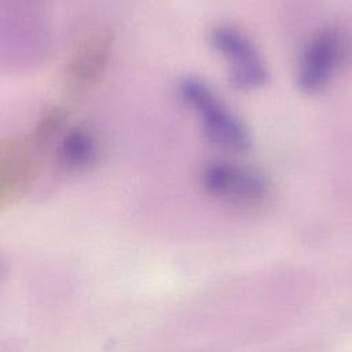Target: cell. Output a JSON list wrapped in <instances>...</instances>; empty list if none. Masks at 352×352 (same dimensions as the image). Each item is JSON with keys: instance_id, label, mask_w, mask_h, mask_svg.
Instances as JSON below:
<instances>
[{"instance_id": "cell-1", "label": "cell", "mask_w": 352, "mask_h": 352, "mask_svg": "<svg viewBox=\"0 0 352 352\" xmlns=\"http://www.w3.org/2000/svg\"><path fill=\"white\" fill-rule=\"evenodd\" d=\"M182 100L201 117L206 138L219 148L230 153H246L252 140L248 129L212 88L199 78H184L177 87Z\"/></svg>"}, {"instance_id": "cell-2", "label": "cell", "mask_w": 352, "mask_h": 352, "mask_svg": "<svg viewBox=\"0 0 352 352\" xmlns=\"http://www.w3.org/2000/svg\"><path fill=\"white\" fill-rule=\"evenodd\" d=\"M201 184L208 195L239 208H256L270 192L268 180L260 170L224 160L204 166Z\"/></svg>"}, {"instance_id": "cell-3", "label": "cell", "mask_w": 352, "mask_h": 352, "mask_svg": "<svg viewBox=\"0 0 352 352\" xmlns=\"http://www.w3.org/2000/svg\"><path fill=\"white\" fill-rule=\"evenodd\" d=\"M209 41L226 59L228 78L235 89L252 91L267 84V66L253 41L242 30L231 25H219L210 30Z\"/></svg>"}, {"instance_id": "cell-4", "label": "cell", "mask_w": 352, "mask_h": 352, "mask_svg": "<svg viewBox=\"0 0 352 352\" xmlns=\"http://www.w3.org/2000/svg\"><path fill=\"white\" fill-rule=\"evenodd\" d=\"M47 150L32 136L8 138L0 147V206L6 208L22 198L41 169Z\"/></svg>"}, {"instance_id": "cell-5", "label": "cell", "mask_w": 352, "mask_h": 352, "mask_svg": "<svg viewBox=\"0 0 352 352\" xmlns=\"http://www.w3.org/2000/svg\"><path fill=\"white\" fill-rule=\"evenodd\" d=\"M3 45L43 50L50 34L47 0H0Z\"/></svg>"}, {"instance_id": "cell-6", "label": "cell", "mask_w": 352, "mask_h": 352, "mask_svg": "<svg viewBox=\"0 0 352 352\" xmlns=\"http://www.w3.org/2000/svg\"><path fill=\"white\" fill-rule=\"evenodd\" d=\"M113 40L109 29H96L77 43L63 74L70 94H84L98 84L110 60Z\"/></svg>"}, {"instance_id": "cell-7", "label": "cell", "mask_w": 352, "mask_h": 352, "mask_svg": "<svg viewBox=\"0 0 352 352\" xmlns=\"http://www.w3.org/2000/svg\"><path fill=\"white\" fill-rule=\"evenodd\" d=\"M341 54V40L334 30L315 34L304 47L298 60L297 84L300 89L307 94L323 89L331 80Z\"/></svg>"}, {"instance_id": "cell-8", "label": "cell", "mask_w": 352, "mask_h": 352, "mask_svg": "<svg viewBox=\"0 0 352 352\" xmlns=\"http://www.w3.org/2000/svg\"><path fill=\"white\" fill-rule=\"evenodd\" d=\"M99 157V144L92 132L74 126L67 129L56 146V164L66 172L91 168Z\"/></svg>"}, {"instance_id": "cell-9", "label": "cell", "mask_w": 352, "mask_h": 352, "mask_svg": "<svg viewBox=\"0 0 352 352\" xmlns=\"http://www.w3.org/2000/svg\"><path fill=\"white\" fill-rule=\"evenodd\" d=\"M66 118H67V113L63 107L60 106L45 107L30 133L32 139L38 146L48 150L51 142L59 136Z\"/></svg>"}]
</instances>
